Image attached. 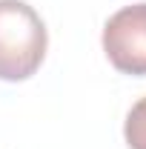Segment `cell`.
Returning a JSON list of instances; mask_svg holds the SVG:
<instances>
[{"mask_svg": "<svg viewBox=\"0 0 146 149\" xmlns=\"http://www.w3.org/2000/svg\"><path fill=\"white\" fill-rule=\"evenodd\" d=\"M49 35L26 0H0V80H26L40 69Z\"/></svg>", "mask_w": 146, "mask_h": 149, "instance_id": "6da1fadb", "label": "cell"}, {"mask_svg": "<svg viewBox=\"0 0 146 149\" xmlns=\"http://www.w3.org/2000/svg\"><path fill=\"white\" fill-rule=\"evenodd\" d=\"M103 52L117 72L146 77V3L123 6L106 20Z\"/></svg>", "mask_w": 146, "mask_h": 149, "instance_id": "7a4b0ae2", "label": "cell"}, {"mask_svg": "<svg viewBox=\"0 0 146 149\" xmlns=\"http://www.w3.org/2000/svg\"><path fill=\"white\" fill-rule=\"evenodd\" d=\"M123 138L129 149H146V97H140L126 115L123 123Z\"/></svg>", "mask_w": 146, "mask_h": 149, "instance_id": "3957f363", "label": "cell"}]
</instances>
